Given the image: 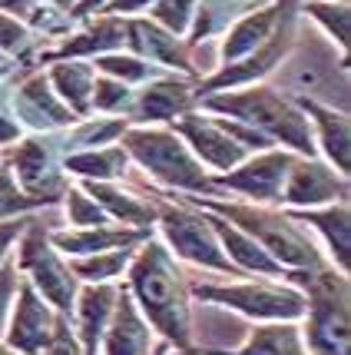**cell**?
Here are the masks:
<instances>
[{
    "mask_svg": "<svg viewBox=\"0 0 351 355\" xmlns=\"http://www.w3.org/2000/svg\"><path fill=\"white\" fill-rule=\"evenodd\" d=\"M129 295L139 306L143 319L156 329L169 345L176 349H192V312H189V289L172 263L169 249L159 243L133 252L129 259Z\"/></svg>",
    "mask_w": 351,
    "mask_h": 355,
    "instance_id": "obj_1",
    "label": "cell"
},
{
    "mask_svg": "<svg viewBox=\"0 0 351 355\" xmlns=\"http://www.w3.org/2000/svg\"><path fill=\"white\" fill-rule=\"evenodd\" d=\"M202 107L219 110V113H232L235 120L252 123L255 133L269 139H282L289 143L295 153L315 156V137L308 116H302V110L291 100H285L282 93H275L272 87H252L242 93H222V96H199Z\"/></svg>",
    "mask_w": 351,
    "mask_h": 355,
    "instance_id": "obj_2",
    "label": "cell"
},
{
    "mask_svg": "<svg viewBox=\"0 0 351 355\" xmlns=\"http://www.w3.org/2000/svg\"><path fill=\"white\" fill-rule=\"evenodd\" d=\"M196 206H202L206 213H219V219H229L235 230H242L245 236H252L275 263L282 266H302V269H318V252L312 249L302 232L295 230V219L275 216L269 209H255V206H235V202H213L192 196Z\"/></svg>",
    "mask_w": 351,
    "mask_h": 355,
    "instance_id": "obj_3",
    "label": "cell"
},
{
    "mask_svg": "<svg viewBox=\"0 0 351 355\" xmlns=\"http://www.w3.org/2000/svg\"><path fill=\"white\" fill-rule=\"evenodd\" d=\"M305 286V349L308 355H348V279L345 272H298Z\"/></svg>",
    "mask_w": 351,
    "mask_h": 355,
    "instance_id": "obj_4",
    "label": "cell"
},
{
    "mask_svg": "<svg viewBox=\"0 0 351 355\" xmlns=\"http://www.w3.org/2000/svg\"><path fill=\"white\" fill-rule=\"evenodd\" d=\"M123 150L136 156L159 183L179 186L189 193H209L213 180L202 173L192 150L172 130H129L123 139Z\"/></svg>",
    "mask_w": 351,
    "mask_h": 355,
    "instance_id": "obj_5",
    "label": "cell"
},
{
    "mask_svg": "<svg viewBox=\"0 0 351 355\" xmlns=\"http://www.w3.org/2000/svg\"><path fill=\"white\" fill-rule=\"evenodd\" d=\"M176 137H183L192 153L202 156V163H209L215 170H235L245 163L249 146L255 150H269L272 139L249 130L239 123H222V120H209V116H196V113H183V120L172 126Z\"/></svg>",
    "mask_w": 351,
    "mask_h": 355,
    "instance_id": "obj_6",
    "label": "cell"
},
{
    "mask_svg": "<svg viewBox=\"0 0 351 355\" xmlns=\"http://www.w3.org/2000/svg\"><path fill=\"white\" fill-rule=\"evenodd\" d=\"M192 293L206 302L226 306V309L242 312L245 319L259 322H295L305 319V295L285 289V286H265V282H245V286H213V282H196Z\"/></svg>",
    "mask_w": 351,
    "mask_h": 355,
    "instance_id": "obj_7",
    "label": "cell"
},
{
    "mask_svg": "<svg viewBox=\"0 0 351 355\" xmlns=\"http://www.w3.org/2000/svg\"><path fill=\"white\" fill-rule=\"evenodd\" d=\"M17 269H24V272L30 276V286L44 295L60 315H70V312H73V302H77V276H73L70 266L57 256V249H50V236L44 232V226L30 223V226L24 230Z\"/></svg>",
    "mask_w": 351,
    "mask_h": 355,
    "instance_id": "obj_8",
    "label": "cell"
},
{
    "mask_svg": "<svg viewBox=\"0 0 351 355\" xmlns=\"http://www.w3.org/2000/svg\"><path fill=\"white\" fill-rule=\"evenodd\" d=\"M159 226L166 232L169 246L176 249V256H183L186 263L206 266V269H215V272H229V276H239V269L229 263V256L222 252V243L215 236L209 216L202 213H189L183 206H169L163 202L159 206Z\"/></svg>",
    "mask_w": 351,
    "mask_h": 355,
    "instance_id": "obj_9",
    "label": "cell"
},
{
    "mask_svg": "<svg viewBox=\"0 0 351 355\" xmlns=\"http://www.w3.org/2000/svg\"><path fill=\"white\" fill-rule=\"evenodd\" d=\"M66 315L44 302V295L33 289L30 282L17 286V306L3 329V345H10L17 355H44L50 342L57 339Z\"/></svg>",
    "mask_w": 351,
    "mask_h": 355,
    "instance_id": "obj_10",
    "label": "cell"
},
{
    "mask_svg": "<svg viewBox=\"0 0 351 355\" xmlns=\"http://www.w3.org/2000/svg\"><path fill=\"white\" fill-rule=\"evenodd\" d=\"M348 202V183L345 176L335 173L332 166H325L318 159L308 156H295L285 186H282V202L289 206H302V209H315L321 202Z\"/></svg>",
    "mask_w": 351,
    "mask_h": 355,
    "instance_id": "obj_11",
    "label": "cell"
},
{
    "mask_svg": "<svg viewBox=\"0 0 351 355\" xmlns=\"http://www.w3.org/2000/svg\"><path fill=\"white\" fill-rule=\"evenodd\" d=\"M295 156L282 150H265L255 159H245L242 170L222 173L213 186H229L235 193H245L255 202H282V186L289 176Z\"/></svg>",
    "mask_w": 351,
    "mask_h": 355,
    "instance_id": "obj_12",
    "label": "cell"
},
{
    "mask_svg": "<svg viewBox=\"0 0 351 355\" xmlns=\"http://www.w3.org/2000/svg\"><path fill=\"white\" fill-rule=\"evenodd\" d=\"M291 17H295V10H291V0H282V14H278V24H275L269 44L262 46L259 53L245 57L242 63H229L222 73H215L213 80H206V83L196 90V96H206L209 90H226V87L252 83V80H259L262 73H269L275 63L282 60V53H285V50H289V44H291Z\"/></svg>",
    "mask_w": 351,
    "mask_h": 355,
    "instance_id": "obj_13",
    "label": "cell"
},
{
    "mask_svg": "<svg viewBox=\"0 0 351 355\" xmlns=\"http://www.w3.org/2000/svg\"><path fill=\"white\" fill-rule=\"evenodd\" d=\"M150 342H153L150 322L143 319L129 289H120L109 325L103 332V342H100L103 355H150Z\"/></svg>",
    "mask_w": 351,
    "mask_h": 355,
    "instance_id": "obj_14",
    "label": "cell"
},
{
    "mask_svg": "<svg viewBox=\"0 0 351 355\" xmlns=\"http://www.w3.org/2000/svg\"><path fill=\"white\" fill-rule=\"evenodd\" d=\"M116 295H120V289L109 286V282H90L77 295L73 319H77V339L83 355H96L100 342H103V332L109 325V315H113V306H116Z\"/></svg>",
    "mask_w": 351,
    "mask_h": 355,
    "instance_id": "obj_15",
    "label": "cell"
},
{
    "mask_svg": "<svg viewBox=\"0 0 351 355\" xmlns=\"http://www.w3.org/2000/svg\"><path fill=\"white\" fill-rule=\"evenodd\" d=\"M209 223H213L215 236H219V243H222V252L229 256V263L235 266L239 272H242V269H252V272H262V276H285V269L275 263L252 236H245L242 230H235L232 223H226V219H219V216H209Z\"/></svg>",
    "mask_w": 351,
    "mask_h": 355,
    "instance_id": "obj_16",
    "label": "cell"
},
{
    "mask_svg": "<svg viewBox=\"0 0 351 355\" xmlns=\"http://www.w3.org/2000/svg\"><path fill=\"white\" fill-rule=\"evenodd\" d=\"M150 230H109V226H93L80 232H53L50 243L57 252L66 256H93V252H107V249H129L133 243L146 239Z\"/></svg>",
    "mask_w": 351,
    "mask_h": 355,
    "instance_id": "obj_17",
    "label": "cell"
},
{
    "mask_svg": "<svg viewBox=\"0 0 351 355\" xmlns=\"http://www.w3.org/2000/svg\"><path fill=\"white\" fill-rule=\"evenodd\" d=\"M206 355H308L302 329L295 322H262L249 332V339L232 352H206Z\"/></svg>",
    "mask_w": 351,
    "mask_h": 355,
    "instance_id": "obj_18",
    "label": "cell"
},
{
    "mask_svg": "<svg viewBox=\"0 0 351 355\" xmlns=\"http://www.w3.org/2000/svg\"><path fill=\"white\" fill-rule=\"evenodd\" d=\"M278 14H282V3L242 17V20L229 31L226 44H222V57H226V63H239L242 57H252L255 50H262V46L269 44L275 24H278Z\"/></svg>",
    "mask_w": 351,
    "mask_h": 355,
    "instance_id": "obj_19",
    "label": "cell"
},
{
    "mask_svg": "<svg viewBox=\"0 0 351 355\" xmlns=\"http://www.w3.org/2000/svg\"><path fill=\"white\" fill-rule=\"evenodd\" d=\"M295 103H298L302 113H308V116L315 120L325 153H328V159L335 163V170L345 176V173H348V116H345V113H335V110H328V107H321L318 100H308V96H298Z\"/></svg>",
    "mask_w": 351,
    "mask_h": 355,
    "instance_id": "obj_20",
    "label": "cell"
},
{
    "mask_svg": "<svg viewBox=\"0 0 351 355\" xmlns=\"http://www.w3.org/2000/svg\"><path fill=\"white\" fill-rule=\"evenodd\" d=\"M126 40L136 46L143 57H150V60L163 63V67H179V70H192V63H189V53H186V46L172 37V33L159 31L156 24L150 20H133V24H126Z\"/></svg>",
    "mask_w": 351,
    "mask_h": 355,
    "instance_id": "obj_21",
    "label": "cell"
},
{
    "mask_svg": "<svg viewBox=\"0 0 351 355\" xmlns=\"http://www.w3.org/2000/svg\"><path fill=\"white\" fill-rule=\"evenodd\" d=\"M196 90L183 80H159L139 96V120H172L192 107Z\"/></svg>",
    "mask_w": 351,
    "mask_h": 355,
    "instance_id": "obj_22",
    "label": "cell"
},
{
    "mask_svg": "<svg viewBox=\"0 0 351 355\" xmlns=\"http://www.w3.org/2000/svg\"><path fill=\"white\" fill-rule=\"evenodd\" d=\"M291 219H305L325 236V243L332 249V256L338 259V272H348V202H332L328 209H305Z\"/></svg>",
    "mask_w": 351,
    "mask_h": 355,
    "instance_id": "obj_23",
    "label": "cell"
},
{
    "mask_svg": "<svg viewBox=\"0 0 351 355\" xmlns=\"http://www.w3.org/2000/svg\"><path fill=\"white\" fill-rule=\"evenodd\" d=\"M87 193L107 209L109 216H116L120 223H133L139 230H150V219L156 216V209L150 202H139L136 196H129V193H116V189H109L107 183L87 180Z\"/></svg>",
    "mask_w": 351,
    "mask_h": 355,
    "instance_id": "obj_24",
    "label": "cell"
},
{
    "mask_svg": "<svg viewBox=\"0 0 351 355\" xmlns=\"http://www.w3.org/2000/svg\"><path fill=\"white\" fill-rule=\"evenodd\" d=\"M50 80H53L57 93L70 103V110H73L77 116H83V113L90 110L93 80H96L93 77V67H87V63H57Z\"/></svg>",
    "mask_w": 351,
    "mask_h": 355,
    "instance_id": "obj_25",
    "label": "cell"
},
{
    "mask_svg": "<svg viewBox=\"0 0 351 355\" xmlns=\"http://www.w3.org/2000/svg\"><path fill=\"white\" fill-rule=\"evenodd\" d=\"M126 44V20H116V17H107L100 20L96 27L83 31L77 40H66V44L57 50V57H80V53H100V50H109V46H123Z\"/></svg>",
    "mask_w": 351,
    "mask_h": 355,
    "instance_id": "obj_26",
    "label": "cell"
},
{
    "mask_svg": "<svg viewBox=\"0 0 351 355\" xmlns=\"http://www.w3.org/2000/svg\"><path fill=\"white\" fill-rule=\"evenodd\" d=\"M66 170L80 173L87 180H113V176H123L126 170V150L123 146H107V150H87V153H77L66 159Z\"/></svg>",
    "mask_w": 351,
    "mask_h": 355,
    "instance_id": "obj_27",
    "label": "cell"
},
{
    "mask_svg": "<svg viewBox=\"0 0 351 355\" xmlns=\"http://www.w3.org/2000/svg\"><path fill=\"white\" fill-rule=\"evenodd\" d=\"M129 259H133V249H107V252H93V256H73L70 272L87 282H109L129 266Z\"/></svg>",
    "mask_w": 351,
    "mask_h": 355,
    "instance_id": "obj_28",
    "label": "cell"
},
{
    "mask_svg": "<svg viewBox=\"0 0 351 355\" xmlns=\"http://www.w3.org/2000/svg\"><path fill=\"white\" fill-rule=\"evenodd\" d=\"M20 103H24L27 110H33V113H46V126H63V123H70V120H73V113L53 100V90L46 87L44 77L24 83V90H20Z\"/></svg>",
    "mask_w": 351,
    "mask_h": 355,
    "instance_id": "obj_29",
    "label": "cell"
},
{
    "mask_svg": "<svg viewBox=\"0 0 351 355\" xmlns=\"http://www.w3.org/2000/svg\"><path fill=\"white\" fill-rule=\"evenodd\" d=\"M66 219L80 230H93V226H107L109 213L96 200H90L83 189H70L66 193Z\"/></svg>",
    "mask_w": 351,
    "mask_h": 355,
    "instance_id": "obj_30",
    "label": "cell"
},
{
    "mask_svg": "<svg viewBox=\"0 0 351 355\" xmlns=\"http://www.w3.org/2000/svg\"><path fill=\"white\" fill-rule=\"evenodd\" d=\"M192 10H196V0H156L153 17L166 27V33L179 37V33H186V27H189Z\"/></svg>",
    "mask_w": 351,
    "mask_h": 355,
    "instance_id": "obj_31",
    "label": "cell"
},
{
    "mask_svg": "<svg viewBox=\"0 0 351 355\" xmlns=\"http://www.w3.org/2000/svg\"><path fill=\"white\" fill-rule=\"evenodd\" d=\"M308 14L315 17L318 24H325V31L335 37L338 44H341V50L348 46V7L341 3V7H328V3H308Z\"/></svg>",
    "mask_w": 351,
    "mask_h": 355,
    "instance_id": "obj_32",
    "label": "cell"
},
{
    "mask_svg": "<svg viewBox=\"0 0 351 355\" xmlns=\"http://www.w3.org/2000/svg\"><path fill=\"white\" fill-rule=\"evenodd\" d=\"M33 206H46V202L37 200V196L20 193L17 183L10 180V173L0 170V216H20V213H27Z\"/></svg>",
    "mask_w": 351,
    "mask_h": 355,
    "instance_id": "obj_33",
    "label": "cell"
},
{
    "mask_svg": "<svg viewBox=\"0 0 351 355\" xmlns=\"http://www.w3.org/2000/svg\"><path fill=\"white\" fill-rule=\"evenodd\" d=\"M129 100H133V96H129V87H126V83H120V80H113V77L93 80L90 103L96 110H123Z\"/></svg>",
    "mask_w": 351,
    "mask_h": 355,
    "instance_id": "obj_34",
    "label": "cell"
},
{
    "mask_svg": "<svg viewBox=\"0 0 351 355\" xmlns=\"http://www.w3.org/2000/svg\"><path fill=\"white\" fill-rule=\"evenodd\" d=\"M96 67L103 70V77H120L123 80H143L150 73V63H143L139 57H100Z\"/></svg>",
    "mask_w": 351,
    "mask_h": 355,
    "instance_id": "obj_35",
    "label": "cell"
},
{
    "mask_svg": "<svg viewBox=\"0 0 351 355\" xmlns=\"http://www.w3.org/2000/svg\"><path fill=\"white\" fill-rule=\"evenodd\" d=\"M17 286H20V279H17V263L3 259V263H0V336H3L7 319H10V302H14Z\"/></svg>",
    "mask_w": 351,
    "mask_h": 355,
    "instance_id": "obj_36",
    "label": "cell"
},
{
    "mask_svg": "<svg viewBox=\"0 0 351 355\" xmlns=\"http://www.w3.org/2000/svg\"><path fill=\"white\" fill-rule=\"evenodd\" d=\"M27 37L30 33L24 31V24H17L14 17H7V14H0V50H20V46L27 44Z\"/></svg>",
    "mask_w": 351,
    "mask_h": 355,
    "instance_id": "obj_37",
    "label": "cell"
},
{
    "mask_svg": "<svg viewBox=\"0 0 351 355\" xmlns=\"http://www.w3.org/2000/svg\"><path fill=\"white\" fill-rule=\"evenodd\" d=\"M44 355H83V349H80L77 336L70 332V322H66V319H63L60 332H57V339L50 342V349H46Z\"/></svg>",
    "mask_w": 351,
    "mask_h": 355,
    "instance_id": "obj_38",
    "label": "cell"
},
{
    "mask_svg": "<svg viewBox=\"0 0 351 355\" xmlns=\"http://www.w3.org/2000/svg\"><path fill=\"white\" fill-rule=\"evenodd\" d=\"M27 226H30V219H20V216L7 219V223H0V263L7 259V252H10V243H14V239H20Z\"/></svg>",
    "mask_w": 351,
    "mask_h": 355,
    "instance_id": "obj_39",
    "label": "cell"
},
{
    "mask_svg": "<svg viewBox=\"0 0 351 355\" xmlns=\"http://www.w3.org/2000/svg\"><path fill=\"white\" fill-rule=\"evenodd\" d=\"M146 3H153V0H109V10L113 14H133V10H143Z\"/></svg>",
    "mask_w": 351,
    "mask_h": 355,
    "instance_id": "obj_40",
    "label": "cell"
},
{
    "mask_svg": "<svg viewBox=\"0 0 351 355\" xmlns=\"http://www.w3.org/2000/svg\"><path fill=\"white\" fill-rule=\"evenodd\" d=\"M17 133H20V126L10 123V120L0 113V143H10V139H17Z\"/></svg>",
    "mask_w": 351,
    "mask_h": 355,
    "instance_id": "obj_41",
    "label": "cell"
},
{
    "mask_svg": "<svg viewBox=\"0 0 351 355\" xmlns=\"http://www.w3.org/2000/svg\"><path fill=\"white\" fill-rule=\"evenodd\" d=\"M100 3H107V0H80V3H77V10H73V14L83 17V14H90L93 7H100Z\"/></svg>",
    "mask_w": 351,
    "mask_h": 355,
    "instance_id": "obj_42",
    "label": "cell"
},
{
    "mask_svg": "<svg viewBox=\"0 0 351 355\" xmlns=\"http://www.w3.org/2000/svg\"><path fill=\"white\" fill-rule=\"evenodd\" d=\"M30 3L33 0H0V7H3V10H27Z\"/></svg>",
    "mask_w": 351,
    "mask_h": 355,
    "instance_id": "obj_43",
    "label": "cell"
},
{
    "mask_svg": "<svg viewBox=\"0 0 351 355\" xmlns=\"http://www.w3.org/2000/svg\"><path fill=\"white\" fill-rule=\"evenodd\" d=\"M166 355H206V352H192V349H176V352H166Z\"/></svg>",
    "mask_w": 351,
    "mask_h": 355,
    "instance_id": "obj_44",
    "label": "cell"
},
{
    "mask_svg": "<svg viewBox=\"0 0 351 355\" xmlns=\"http://www.w3.org/2000/svg\"><path fill=\"white\" fill-rule=\"evenodd\" d=\"M0 355H17V352L10 349V345H3V342H0Z\"/></svg>",
    "mask_w": 351,
    "mask_h": 355,
    "instance_id": "obj_45",
    "label": "cell"
},
{
    "mask_svg": "<svg viewBox=\"0 0 351 355\" xmlns=\"http://www.w3.org/2000/svg\"><path fill=\"white\" fill-rule=\"evenodd\" d=\"M166 352H169V342H163V345H159V349H156L153 355H166Z\"/></svg>",
    "mask_w": 351,
    "mask_h": 355,
    "instance_id": "obj_46",
    "label": "cell"
},
{
    "mask_svg": "<svg viewBox=\"0 0 351 355\" xmlns=\"http://www.w3.org/2000/svg\"><path fill=\"white\" fill-rule=\"evenodd\" d=\"M53 3H60V7H73L77 0H53Z\"/></svg>",
    "mask_w": 351,
    "mask_h": 355,
    "instance_id": "obj_47",
    "label": "cell"
}]
</instances>
